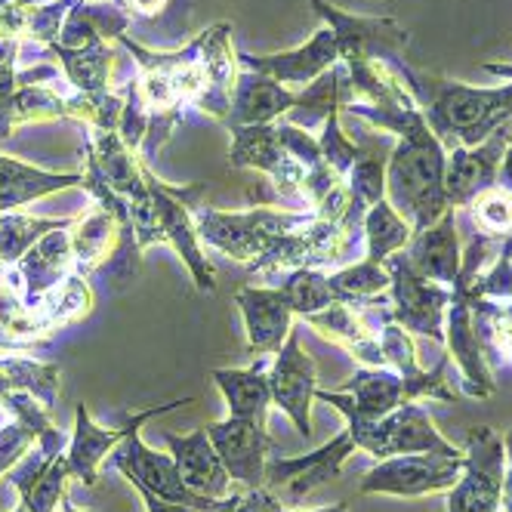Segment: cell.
<instances>
[{"label":"cell","mask_w":512,"mask_h":512,"mask_svg":"<svg viewBox=\"0 0 512 512\" xmlns=\"http://www.w3.org/2000/svg\"><path fill=\"white\" fill-rule=\"evenodd\" d=\"M417 90L426 93V124L438 136V142H448L454 149H475L491 133L500 130L506 118H512V84L506 87H466L448 81H423L417 75Z\"/></svg>","instance_id":"2"},{"label":"cell","mask_w":512,"mask_h":512,"mask_svg":"<svg viewBox=\"0 0 512 512\" xmlns=\"http://www.w3.org/2000/svg\"><path fill=\"white\" fill-rule=\"evenodd\" d=\"M22 87L16 65H0V139H7L13 133V121H10V108H13V96Z\"/></svg>","instance_id":"39"},{"label":"cell","mask_w":512,"mask_h":512,"mask_svg":"<svg viewBox=\"0 0 512 512\" xmlns=\"http://www.w3.org/2000/svg\"><path fill=\"white\" fill-rule=\"evenodd\" d=\"M47 50H50V56L59 59V65L65 68V75H68L71 87L78 90V96L108 93V78H112V65H115L112 41H90L78 50L50 44Z\"/></svg>","instance_id":"27"},{"label":"cell","mask_w":512,"mask_h":512,"mask_svg":"<svg viewBox=\"0 0 512 512\" xmlns=\"http://www.w3.org/2000/svg\"><path fill=\"white\" fill-rule=\"evenodd\" d=\"M355 454V442L349 429L337 438H331L324 448L303 454V457H272L266 460V485L278 500L284 497L287 503H300L309 497L318 485L331 482L340 475L343 463Z\"/></svg>","instance_id":"11"},{"label":"cell","mask_w":512,"mask_h":512,"mask_svg":"<svg viewBox=\"0 0 512 512\" xmlns=\"http://www.w3.org/2000/svg\"><path fill=\"white\" fill-rule=\"evenodd\" d=\"M361 229H364V241H368V260L371 263H386L392 253L405 250L408 241L414 238V229L395 213V207L383 198L377 201L368 213L361 219Z\"/></svg>","instance_id":"30"},{"label":"cell","mask_w":512,"mask_h":512,"mask_svg":"<svg viewBox=\"0 0 512 512\" xmlns=\"http://www.w3.org/2000/svg\"><path fill=\"white\" fill-rule=\"evenodd\" d=\"M503 142H509V136L506 130H497L491 139L475 145V149H454L445 167V195L451 207H469L482 192L494 186L503 164Z\"/></svg>","instance_id":"20"},{"label":"cell","mask_w":512,"mask_h":512,"mask_svg":"<svg viewBox=\"0 0 512 512\" xmlns=\"http://www.w3.org/2000/svg\"><path fill=\"white\" fill-rule=\"evenodd\" d=\"M327 281H331V287H334V294H337L340 303H368V300L383 297L386 290L392 287V278H389L386 266L371 263V260L355 263V266H349L343 272L327 275Z\"/></svg>","instance_id":"32"},{"label":"cell","mask_w":512,"mask_h":512,"mask_svg":"<svg viewBox=\"0 0 512 512\" xmlns=\"http://www.w3.org/2000/svg\"><path fill=\"white\" fill-rule=\"evenodd\" d=\"M463 457L438 454H398L380 460L361 482V494H395V497H423L435 491H451L460 482Z\"/></svg>","instance_id":"9"},{"label":"cell","mask_w":512,"mask_h":512,"mask_svg":"<svg viewBox=\"0 0 512 512\" xmlns=\"http://www.w3.org/2000/svg\"><path fill=\"white\" fill-rule=\"evenodd\" d=\"M59 368L44 361H31L19 355L0 358V395L4 392H31L44 408L56 411L59 398Z\"/></svg>","instance_id":"29"},{"label":"cell","mask_w":512,"mask_h":512,"mask_svg":"<svg viewBox=\"0 0 512 512\" xmlns=\"http://www.w3.org/2000/svg\"><path fill=\"white\" fill-rule=\"evenodd\" d=\"M38 4H50V0H19V7H38Z\"/></svg>","instance_id":"47"},{"label":"cell","mask_w":512,"mask_h":512,"mask_svg":"<svg viewBox=\"0 0 512 512\" xmlns=\"http://www.w3.org/2000/svg\"><path fill=\"white\" fill-rule=\"evenodd\" d=\"M229 512H284V506L269 488H253V491H244Z\"/></svg>","instance_id":"40"},{"label":"cell","mask_w":512,"mask_h":512,"mask_svg":"<svg viewBox=\"0 0 512 512\" xmlns=\"http://www.w3.org/2000/svg\"><path fill=\"white\" fill-rule=\"evenodd\" d=\"M71 219H38V216H25V213H0V272H7L19 266L25 250L41 241L47 232L68 226Z\"/></svg>","instance_id":"31"},{"label":"cell","mask_w":512,"mask_h":512,"mask_svg":"<svg viewBox=\"0 0 512 512\" xmlns=\"http://www.w3.org/2000/svg\"><path fill=\"white\" fill-rule=\"evenodd\" d=\"M448 321V349L454 355V361L463 371V389L472 398H488L494 392V380L488 374V361H485V346L482 337L475 331V318H472V297L466 287H454L451 290V303L445 312Z\"/></svg>","instance_id":"17"},{"label":"cell","mask_w":512,"mask_h":512,"mask_svg":"<svg viewBox=\"0 0 512 512\" xmlns=\"http://www.w3.org/2000/svg\"><path fill=\"white\" fill-rule=\"evenodd\" d=\"M62 512H93V509H78L75 503H68V497H62Z\"/></svg>","instance_id":"45"},{"label":"cell","mask_w":512,"mask_h":512,"mask_svg":"<svg viewBox=\"0 0 512 512\" xmlns=\"http://www.w3.org/2000/svg\"><path fill=\"white\" fill-rule=\"evenodd\" d=\"M500 170H503V179H506V189L512 192V139H509V149H506V155H503Z\"/></svg>","instance_id":"43"},{"label":"cell","mask_w":512,"mask_h":512,"mask_svg":"<svg viewBox=\"0 0 512 512\" xmlns=\"http://www.w3.org/2000/svg\"><path fill=\"white\" fill-rule=\"evenodd\" d=\"M383 266L392 278V287H389L392 290V321L398 327H405V331H414V334H423L429 340L442 343L445 340L442 327H445V312L451 303V287L423 278L408 263L405 250L389 256Z\"/></svg>","instance_id":"7"},{"label":"cell","mask_w":512,"mask_h":512,"mask_svg":"<svg viewBox=\"0 0 512 512\" xmlns=\"http://www.w3.org/2000/svg\"><path fill=\"white\" fill-rule=\"evenodd\" d=\"M472 219L479 232L485 238H509L512 235V192L509 189H497L491 186L488 192H482L472 204Z\"/></svg>","instance_id":"36"},{"label":"cell","mask_w":512,"mask_h":512,"mask_svg":"<svg viewBox=\"0 0 512 512\" xmlns=\"http://www.w3.org/2000/svg\"><path fill=\"white\" fill-rule=\"evenodd\" d=\"M315 398L334 405L337 411L346 414L349 423H377L395 408H401L408 401L405 377L398 371L386 368H364L358 371L343 392H324L315 389Z\"/></svg>","instance_id":"14"},{"label":"cell","mask_w":512,"mask_h":512,"mask_svg":"<svg viewBox=\"0 0 512 512\" xmlns=\"http://www.w3.org/2000/svg\"><path fill=\"white\" fill-rule=\"evenodd\" d=\"M68 479H71L68 457L59 454V457L44 469L41 479L22 494V503L28 506V512H53V509L62 503V497H65Z\"/></svg>","instance_id":"37"},{"label":"cell","mask_w":512,"mask_h":512,"mask_svg":"<svg viewBox=\"0 0 512 512\" xmlns=\"http://www.w3.org/2000/svg\"><path fill=\"white\" fill-rule=\"evenodd\" d=\"M300 105V93L287 90L275 78H266L260 71H244L235 81L232 93V112L226 118L229 127L247 124H275L287 118Z\"/></svg>","instance_id":"22"},{"label":"cell","mask_w":512,"mask_h":512,"mask_svg":"<svg viewBox=\"0 0 512 512\" xmlns=\"http://www.w3.org/2000/svg\"><path fill=\"white\" fill-rule=\"evenodd\" d=\"M68 235H71V250H75V275L81 278L99 272L112 260L124 238H136L133 226H124L121 219L112 210H105L102 204H93L90 213L75 216Z\"/></svg>","instance_id":"21"},{"label":"cell","mask_w":512,"mask_h":512,"mask_svg":"<svg viewBox=\"0 0 512 512\" xmlns=\"http://www.w3.org/2000/svg\"><path fill=\"white\" fill-rule=\"evenodd\" d=\"M145 179H149V189L155 198V213H158V226L167 244H173V250L182 256V263L189 266L195 284L207 294L216 290V269L207 260L204 244L198 238L192 210L201 204L204 186H192V189H170L164 182H158V176L152 170H145Z\"/></svg>","instance_id":"6"},{"label":"cell","mask_w":512,"mask_h":512,"mask_svg":"<svg viewBox=\"0 0 512 512\" xmlns=\"http://www.w3.org/2000/svg\"><path fill=\"white\" fill-rule=\"evenodd\" d=\"M192 398H176L170 405H155L149 411H139L133 417H127V435L124 442L108 454V466L118 469L124 479L136 488V491H152L155 497L167 500V503H179V506H192V509H201V512H229L241 494L235 497H226V500H213V497H204V494H195L186 482H182V475L173 463L170 454H158L152 451L149 445L139 438V426L149 423L152 417L158 414H167L179 405H189Z\"/></svg>","instance_id":"3"},{"label":"cell","mask_w":512,"mask_h":512,"mask_svg":"<svg viewBox=\"0 0 512 512\" xmlns=\"http://www.w3.org/2000/svg\"><path fill=\"white\" fill-rule=\"evenodd\" d=\"M503 448H506V482H503V506H506V512H512V432L506 435Z\"/></svg>","instance_id":"42"},{"label":"cell","mask_w":512,"mask_h":512,"mask_svg":"<svg viewBox=\"0 0 512 512\" xmlns=\"http://www.w3.org/2000/svg\"><path fill=\"white\" fill-rule=\"evenodd\" d=\"M235 303L244 318L247 349L253 358L275 355L294 331V309H290L281 287H241Z\"/></svg>","instance_id":"15"},{"label":"cell","mask_w":512,"mask_h":512,"mask_svg":"<svg viewBox=\"0 0 512 512\" xmlns=\"http://www.w3.org/2000/svg\"><path fill=\"white\" fill-rule=\"evenodd\" d=\"M284 290V297L290 303V309H294L297 315H312V312H321L327 306H334L340 303L337 294H334V287L331 281H327L324 272L318 269H297V272H290L287 281L281 284Z\"/></svg>","instance_id":"34"},{"label":"cell","mask_w":512,"mask_h":512,"mask_svg":"<svg viewBox=\"0 0 512 512\" xmlns=\"http://www.w3.org/2000/svg\"><path fill=\"white\" fill-rule=\"evenodd\" d=\"M284 512H303V509H284ZM306 512H349L346 503H334V506H324V509H306Z\"/></svg>","instance_id":"44"},{"label":"cell","mask_w":512,"mask_h":512,"mask_svg":"<svg viewBox=\"0 0 512 512\" xmlns=\"http://www.w3.org/2000/svg\"><path fill=\"white\" fill-rule=\"evenodd\" d=\"M84 173H47L34 164L0 155V213H16L25 204L47 198L53 192L81 186Z\"/></svg>","instance_id":"24"},{"label":"cell","mask_w":512,"mask_h":512,"mask_svg":"<svg viewBox=\"0 0 512 512\" xmlns=\"http://www.w3.org/2000/svg\"><path fill=\"white\" fill-rule=\"evenodd\" d=\"M213 383L219 386V392H223V398H226L229 417L266 423V414L272 405L266 355L256 358V364L247 371H213Z\"/></svg>","instance_id":"26"},{"label":"cell","mask_w":512,"mask_h":512,"mask_svg":"<svg viewBox=\"0 0 512 512\" xmlns=\"http://www.w3.org/2000/svg\"><path fill=\"white\" fill-rule=\"evenodd\" d=\"M53 118H68V99L53 93L44 84H22L13 96L10 121L13 130L25 121H53Z\"/></svg>","instance_id":"35"},{"label":"cell","mask_w":512,"mask_h":512,"mask_svg":"<svg viewBox=\"0 0 512 512\" xmlns=\"http://www.w3.org/2000/svg\"><path fill=\"white\" fill-rule=\"evenodd\" d=\"M13 512H28V506H25V503H19V506H16Z\"/></svg>","instance_id":"48"},{"label":"cell","mask_w":512,"mask_h":512,"mask_svg":"<svg viewBox=\"0 0 512 512\" xmlns=\"http://www.w3.org/2000/svg\"><path fill=\"white\" fill-rule=\"evenodd\" d=\"M340 59V44L331 28H321L306 47H297L290 53H275V56H247L238 53V62L247 71H260L266 78H275L278 84L290 87H309L318 81L324 71H331Z\"/></svg>","instance_id":"16"},{"label":"cell","mask_w":512,"mask_h":512,"mask_svg":"<svg viewBox=\"0 0 512 512\" xmlns=\"http://www.w3.org/2000/svg\"><path fill=\"white\" fill-rule=\"evenodd\" d=\"M130 19V25H142L149 31H164L173 38V31L186 28L189 19V0H112Z\"/></svg>","instance_id":"33"},{"label":"cell","mask_w":512,"mask_h":512,"mask_svg":"<svg viewBox=\"0 0 512 512\" xmlns=\"http://www.w3.org/2000/svg\"><path fill=\"white\" fill-rule=\"evenodd\" d=\"M232 167H250L269 176L284 201H303L306 167L287 152V145L275 124H247L232 127Z\"/></svg>","instance_id":"10"},{"label":"cell","mask_w":512,"mask_h":512,"mask_svg":"<svg viewBox=\"0 0 512 512\" xmlns=\"http://www.w3.org/2000/svg\"><path fill=\"white\" fill-rule=\"evenodd\" d=\"M352 112L364 115L371 124L395 130L401 136L398 149L386 167V195L395 213L405 219L414 232L435 226L451 210L445 195V149L438 136L429 130L426 118L417 108L401 99L386 108H355Z\"/></svg>","instance_id":"1"},{"label":"cell","mask_w":512,"mask_h":512,"mask_svg":"<svg viewBox=\"0 0 512 512\" xmlns=\"http://www.w3.org/2000/svg\"><path fill=\"white\" fill-rule=\"evenodd\" d=\"M164 442L170 448V457L186 482L195 494L213 497V500H226L235 497L232 494V475L223 463V457L216 454L207 426L195 429L192 435H164ZM244 494V491H238Z\"/></svg>","instance_id":"18"},{"label":"cell","mask_w":512,"mask_h":512,"mask_svg":"<svg viewBox=\"0 0 512 512\" xmlns=\"http://www.w3.org/2000/svg\"><path fill=\"white\" fill-rule=\"evenodd\" d=\"M355 448H364L377 460L398 454H438V457H463L451 442H445L432 426L429 414L417 401H405L401 408L386 414L377 423H349Z\"/></svg>","instance_id":"5"},{"label":"cell","mask_w":512,"mask_h":512,"mask_svg":"<svg viewBox=\"0 0 512 512\" xmlns=\"http://www.w3.org/2000/svg\"><path fill=\"white\" fill-rule=\"evenodd\" d=\"M272 405H278L303 438L312 435V398H315V361L303 352L300 334L290 331L284 346L275 352L269 368Z\"/></svg>","instance_id":"13"},{"label":"cell","mask_w":512,"mask_h":512,"mask_svg":"<svg viewBox=\"0 0 512 512\" xmlns=\"http://www.w3.org/2000/svg\"><path fill=\"white\" fill-rule=\"evenodd\" d=\"M460 482L448 491V512H500L506 482V448L491 429H472L466 438Z\"/></svg>","instance_id":"8"},{"label":"cell","mask_w":512,"mask_h":512,"mask_svg":"<svg viewBox=\"0 0 512 512\" xmlns=\"http://www.w3.org/2000/svg\"><path fill=\"white\" fill-rule=\"evenodd\" d=\"M195 229L201 244L232 256L235 263H256L260 256L281 241L284 235L309 226L315 213L303 210H269V207H253V210H213L207 204H198L192 210Z\"/></svg>","instance_id":"4"},{"label":"cell","mask_w":512,"mask_h":512,"mask_svg":"<svg viewBox=\"0 0 512 512\" xmlns=\"http://www.w3.org/2000/svg\"><path fill=\"white\" fill-rule=\"evenodd\" d=\"M124 435H127V417L118 429H102L90 420V411L84 405H78L75 408V432H71V445L65 451L71 479H78L87 488H93L99 479V463L108 460V454L124 442Z\"/></svg>","instance_id":"25"},{"label":"cell","mask_w":512,"mask_h":512,"mask_svg":"<svg viewBox=\"0 0 512 512\" xmlns=\"http://www.w3.org/2000/svg\"><path fill=\"white\" fill-rule=\"evenodd\" d=\"M34 445H38V432L22 420H10L0 426V475L10 472Z\"/></svg>","instance_id":"38"},{"label":"cell","mask_w":512,"mask_h":512,"mask_svg":"<svg viewBox=\"0 0 512 512\" xmlns=\"http://www.w3.org/2000/svg\"><path fill=\"white\" fill-rule=\"evenodd\" d=\"M139 494H142L145 512H201V509H192V506H179V503H167V500L155 497L152 491H139Z\"/></svg>","instance_id":"41"},{"label":"cell","mask_w":512,"mask_h":512,"mask_svg":"<svg viewBox=\"0 0 512 512\" xmlns=\"http://www.w3.org/2000/svg\"><path fill=\"white\" fill-rule=\"evenodd\" d=\"M207 435L223 457L232 482L241 491H253L266 485V460L275 451L272 438L266 432V423L244 420V417H226L207 426Z\"/></svg>","instance_id":"12"},{"label":"cell","mask_w":512,"mask_h":512,"mask_svg":"<svg viewBox=\"0 0 512 512\" xmlns=\"http://www.w3.org/2000/svg\"><path fill=\"white\" fill-rule=\"evenodd\" d=\"M71 223L47 232L41 241H34L19 260L22 297L28 306H38L47 294H53L59 284H65L75 275V250H71V235H68Z\"/></svg>","instance_id":"19"},{"label":"cell","mask_w":512,"mask_h":512,"mask_svg":"<svg viewBox=\"0 0 512 512\" xmlns=\"http://www.w3.org/2000/svg\"><path fill=\"white\" fill-rule=\"evenodd\" d=\"M56 327L41 306H28L0 272V349H25L50 337Z\"/></svg>","instance_id":"28"},{"label":"cell","mask_w":512,"mask_h":512,"mask_svg":"<svg viewBox=\"0 0 512 512\" xmlns=\"http://www.w3.org/2000/svg\"><path fill=\"white\" fill-rule=\"evenodd\" d=\"M408 263L429 281H438L445 287H457L460 284V244H457V226H454V207L438 219L435 226L414 232V238L405 247Z\"/></svg>","instance_id":"23"},{"label":"cell","mask_w":512,"mask_h":512,"mask_svg":"<svg viewBox=\"0 0 512 512\" xmlns=\"http://www.w3.org/2000/svg\"><path fill=\"white\" fill-rule=\"evenodd\" d=\"M500 253L506 256V260H512V235H509V238L503 241V250H500Z\"/></svg>","instance_id":"46"}]
</instances>
